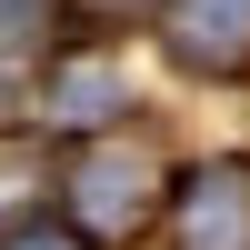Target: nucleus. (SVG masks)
<instances>
[{"instance_id":"nucleus-1","label":"nucleus","mask_w":250,"mask_h":250,"mask_svg":"<svg viewBox=\"0 0 250 250\" xmlns=\"http://www.w3.org/2000/svg\"><path fill=\"white\" fill-rule=\"evenodd\" d=\"M150 210H160V160L140 150V140H100V150L70 170V220L90 240H130Z\"/></svg>"},{"instance_id":"nucleus-2","label":"nucleus","mask_w":250,"mask_h":250,"mask_svg":"<svg viewBox=\"0 0 250 250\" xmlns=\"http://www.w3.org/2000/svg\"><path fill=\"white\" fill-rule=\"evenodd\" d=\"M170 240L180 250H250V170H230V160L200 170L170 210Z\"/></svg>"},{"instance_id":"nucleus-7","label":"nucleus","mask_w":250,"mask_h":250,"mask_svg":"<svg viewBox=\"0 0 250 250\" xmlns=\"http://www.w3.org/2000/svg\"><path fill=\"white\" fill-rule=\"evenodd\" d=\"M20 250H70V240H20Z\"/></svg>"},{"instance_id":"nucleus-6","label":"nucleus","mask_w":250,"mask_h":250,"mask_svg":"<svg viewBox=\"0 0 250 250\" xmlns=\"http://www.w3.org/2000/svg\"><path fill=\"white\" fill-rule=\"evenodd\" d=\"M60 0H0V50H30V40H50Z\"/></svg>"},{"instance_id":"nucleus-3","label":"nucleus","mask_w":250,"mask_h":250,"mask_svg":"<svg viewBox=\"0 0 250 250\" xmlns=\"http://www.w3.org/2000/svg\"><path fill=\"white\" fill-rule=\"evenodd\" d=\"M170 50L190 70H240L250 60V0H180L170 10Z\"/></svg>"},{"instance_id":"nucleus-4","label":"nucleus","mask_w":250,"mask_h":250,"mask_svg":"<svg viewBox=\"0 0 250 250\" xmlns=\"http://www.w3.org/2000/svg\"><path fill=\"white\" fill-rule=\"evenodd\" d=\"M40 190H50L40 140H0V230H10V220H30V210H40Z\"/></svg>"},{"instance_id":"nucleus-5","label":"nucleus","mask_w":250,"mask_h":250,"mask_svg":"<svg viewBox=\"0 0 250 250\" xmlns=\"http://www.w3.org/2000/svg\"><path fill=\"white\" fill-rule=\"evenodd\" d=\"M110 100H120L110 60H80V70H60V80H50V120H100Z\"/></svg>"}]
</instances>
